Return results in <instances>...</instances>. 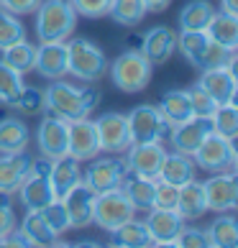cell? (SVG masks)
Here are the masks:
<instances>
[{"mask_svg": "<svg viewBox=\"0 0 238 248\" xmlns=\"http://www.w3.org/2000/svg\"><path fill=\"white\" fill-rule=\"evenodd\" d=\"M100 105V93L90 87H77L59 79H51V85L44 90V110L49 115L64 118V121H77L90 115Z\"/></svg>", "mask_w": 238, "mask_h": 248, "instance_id": "obj_1", "label": "cell"}, {"mask_svg": "<svg viewBox=\"0 0 238 248\" xmlns=\"http://www.w3.org/2000/svg\"><path fill=\"white\" fill-rule=\"evenodd\" d=\"M36 36L44 41H67L77 29V13L69 0H41L36 8Z\"/></svg>", "mask_w": 238, "mask_h": 248, "instance_id": "obj_2", "label": "cell"}, {"mask_svg": "<svg viewBox=\"0 0 238 248\" xmlns=\"http://www.w3.org/2000/svg\"><path fill=\"white\" fill-rule=\"evenodd\" d=\"M67 44V75L79 82H97L108 72L105 51L90 39H72Z\"/></svg>", "mask_w": 238, "mask_h": 248, "instance_id": "obj_3", "label": "cell"}, {"mask_svg": "<svg viewBox=\"0 0 238 248\" xmlns=\"http://www.w3.org/2000/svg\"><path fill=\"white\" fill-rule=\"evenodd\" d=\"M154 64L143 57V51H123L113 64H111V79L115 90H121L126 95H136L141 90L149 87L151 82Z\"/></svg>", "mask_w": 238, "mask_h": 248, "instance_id": "obj_4", "label": "cell"}, {"mask_svg": "<svg viewBox=\"0 0 238 248\" xmlns=\"http://www.w3.org/2000/svg\"><path fill=\"white\" fill-rule=\"evenodd\" d=\"M128 177L126 159L121 154H108V156H95L90 159V167L82 171V185H85L93 195H103L108 189H118Z\"/></svg>", "mask_w": 238, "mask_h": 248, "instance_id": "obj_5", "label": "cell"}, {"mask_svg": "<svg viewBox=\"0 0 238 248\" xmlns=\"http://www.w3.org/2000/svg\"><path fill=\"white\" fill-rule=\"evenodd\" d=\"M192 161H195L197 169H203V171H207V174L236 171L238 154H236L233 139H225V136L210 133L207 139L197 146V151L192 154Z\"/></svg>", "mask_w": 238, "mask_h": 248, "instance_id": "obj_6", "label": "cell"}, {"mask_svg": "<svg viewBox=\"0 0 238 248\" xmlns=\"http://www.w3.org/2000/svg\"><path fill=\"white\" fill-rule=\"evenodd\" d=\"M136 217V210L131 205V200L126 197V192L118 189H108L103 195H95V207H93V223L100 231L111 233L118 225H123L126 220Z\"/></svg>", "mask_w": 238, "mask_h": 248, "instance_id": "obj_7", "label": "cell"}, {"mask_svg": "<svg viewBox=\"0 0 238 248\" xmlns=\"http://www.w3.org/2000/svg\"><path fill=\"white\" fill-rule=\"evenodd\" d=\"M131 143H149V141H164L172 131V125L164 121L157 105H136L126 115Z\"/></svg>", "mask_w": 238, "mask_h": 248, "instance_id": "obj_8", "label": "cell"}, {"mask_svg": "<svg viewBox=\"0 0 238 248\" xmlns=\"http://www.w3.org/2000/svg\"><path fill=\"white\" fill-rule=\"evenodd\" d=\"M207 213H236L238 207V179L236 171H218L203 182Z\"/></svg>", "mask_w": 238, "mask_h": 248, "instance_id": "obj_9", "label": "cell"}, {"mask_svg": "<svg viewBox=\"0 0 238 248\" xmlns=\"http://www.w3.org/2000/svg\"><path fill=\"white\" fill-rule=\"evenodd\" d=\"M197 87L215 100L218 105L231 103L236 100L238 93V79H236V51L228 59L225 67H213V69H203V75L197 77Z\"/></svg>", "mask_w": 238, "mask_h": 248, "instance_id": "obj_10", "label": "cell"}, {"mask_svg": "<svg viewBox=\"0 0 238 248\" xmlns=\"http://www.w3.org/2000/svg\"><path fill=\"white\" fill-rule=\"evenodd\" d=\"M36 146H39V154L49 156V159L64 156L69 146V121L47 113L36 128Z\"/></svg>", "mask_w": 238, "mask_h": 248, "instance_id": "obj_11", "label": "cell"}, {"mask_svg": "<svg viewBox=\"0 0 238 248\" xmlns=\"http://www.w3.org/2000/svg\"><path fill=\"white\" fill-rule=\"evenodd\" d=\"M167 156V149L161 146V141H149V143H131L126 149V167L131 174H139V177H159L161 161Z\"/></svg>", "mask_w": 238, "mask_h": 248, "instance_id": "obj_12", "label": "cell"}, {"mask_svg": "<svg viewBox=\"0 0 238 248\" xmlns=\"http://www.w3.org/2000/svg\"><path fill=\"white\" fill-rule=\"evenodd\" d=\"M97 139H100V154H126L131 146V133H128V121L123 113H105L95 121Z\"/></svg>", "mask_w": 238, "mask_h": 248, "instance_id": "obj_13", "label": "cell"}, {"mask_svg": "<svg viewBox=\"0 0 238 248\" xmlns=\"http://www.w3.org/2000/svg\"><path fill=\"white\" fill-rule=\"evenodd\" d=\"M146 231H149L151 246H175L179 231L185 228V220L179 217L177 210H161L151 207L146 210Z\"/></svg>", "mask_w": 238, "mask_h": 248, "instance_id": "obj_14", "label": "cell"}, {"mask_svg": "<svg viewBox=\"0 0 238 248\" xmlns=\"http://www.w3.org/2000/svg\"><path fill=\"white\" fill-rule=\"evenodd\" d=\"M67 154L77 161H90L100 156V139H97V128L95 121L90 118H77V121H69V146Z\"/></svg>", "mask_w": 238, "mask_h": 248, "instance_id": "obj_15", "label": "cell"}, {"mask_svg": "<svg viewBox=\"0 0 238 248\" xmlns=\"http://www.w3.org/2000/svg\"><path fill=\"white\" fill-rule=\"evenodd\" d=\"M210 133H213V128H210L207 118H190V121H185V123H179V125L172 128L167 139H169V143H172V149H175V151L192 156L197 151V146L203 143Z\"/></svg>", "mask_w": 238, "mask_h": 248, "instance_id": "obj_16", "label": "cell"}, {"mask_svg": "<svg viewBox=\"0 0 238 248\" xmlns=\"http://www.w3.org/2000/svg\"><path fill=\"white\" fill-rule=\"evenodd\" d=\"M33 69L47 79H59L67 75V44L64 41H44L36 46Z\"/></svg>", "mask_w": 238, "mask_h": 248, "instance_id": "obj_17", "label": "cell"}, {"mask_svg": "<svg viewBox=\"0 0 238 248\" xmlns=\"http://www.w3.org/2000/svg\"><path fill=\"white\" fill-rule=\"evenodd\" d=\"M177 49V33L169 26H157V29L146 31L143 41H141V51L154 67H161L172 59V54Z\"/></svg>", "mask_w": 238, "mask_h": 248, "instance_id": "obj_18", "label": "cell"}, {"mask_svg": "<svg viewBox=\"0 0 238 248\" xmlns=\"http://www.w3.org/2000/svg\"><path fill=\"white\" fill-rule=\"evenodd\" d=\"M64 207H67V215H69V225L75 228V231H82V228L93 225V207H95V195L90 192L85 185H79L67 192V195L62 197Z\"/></svg>", "mask_w": 238, "mask_h": 248, "instance_id": "obj_19", "label": "cell"}, {"mask_svg": "<svg viewBox=\"0 0 238 248\" xmlns=\"http://www.w3.org/2000/svg\"><path fill=\"white\" fill-rule=\"evenodd\" d=\"M16 192H18V197H21L26 210H44L51 200H57L49 177H44V174H31V171L26 174V179L21 182V187Z\"/></svg>", "mask_w": 238, "mask_h": 248, "instance_id": "obj_20", "label": "cell"}, {"mask_svg": "<svg viewBox=\"0 0 238 248\" xmlns=\"http://www.w3.org/2000/svg\"><path fill=\"white\" fill-rule=\"evenodd\" d=\"M31 167V156L26 151L18 154H0V192L3 195H13L21 187Z\"/></svg>", "mask_w": 238, "mask_h": 248, "instance_id": "obj_21", "label": "cell"}, {"mask_svg": "<svg viewBox=\"0 0 238 248\" xmlns=\"http://www.w3.org/2000/svg\"><path fill=\"white\" fill-rule=\"evenodd\" d=\"M49 182H51V187H54V195L62 200L67 192H72V189H75L79 182H82L79 161L72 159L69 154H64V156H59V159H54L51 171H49Z\"/></svg>", "mask_w": 238, "mask_h": 248, "instance_id": "obj_22", "label": "cell"}, {"mask_svg": "<svg viewBox=\"0 0 238 248\" xmlns=\"http://www.w3.org/2000/svg\"><path fill=\"white\" fill-rule=\"evenodd\" d=\"M195 174H197V167H195V161H192V156L179 154V151H167L157 179L169 182V185H175V187H182V185H187L190 179H195Z\"/></svg>", "mask_w": 238, "mask_h": 248, "instance_id": "obj_23", "label": "cell"}, {"mask_svg": "<svg viewBox=\"0 0 238 248\" xmlns=\"http://www.w3.org/2000/svg\"><path fill=\"white\" fill-rule=\"evenodd\" d=\"M31 143V131L26 121L8 115L0 121V154H18L26 151Z\"/></svg>", "mask_w": 238, "mask_h": 248, "instance_id": "obj_24", "label": "cell"}, {"mask_svg": "<svg viewBox=\"0 0 238 248\" xmlns=\"http://www.w3.org/2000/svg\"><path fill=\"white\" fill-rule=\"evenodd\" d=\"M177 213L182 220H197L207 213L205 205V192H203V182L190 179L187 185L179 187V197H177Z\"/></svg>", "mask_w": 238, "mask_h": 248, "instance_id": "obj_25", "label": "cell"}, {"mask_svg": "<svg viewBox=\"0 0 238 248\" xmlns=\"http://www.w3.org/2000/svg\"><path fill=\"white\" fill-rule=\"evenodd\" d=\"M157 108L172 128L195 118L192 115V105H190V90H169V93H164L161 103Z\"/></svg>", "mask_w": 238, "mask_h": 248, "instance_id": "obj_26", "label": "cell"}, {"mask_svg": "<svg viewBox=\"0 0 238 248\" xmlns=\"http://www.w3.org/2000/svg\"><path fill=\"white\" fill-rule=\"evenodd\" d=\"M121 189L126 192V197L131 200L133 210H151L154 207V189H157V179L151 177H139V174H131L123 179Z\"/></svg>", "mask_w": 238, "mask_h": 248, "instance_id": "obj_27", "label": "cell"}, {"mask_svg": "<svg viewBox=\"0 0 238 248\" xmlns=\"http://www.w3.org/2000/svg\"><path fill=\"white\" fill-rule=\"evenodd\" d=\"M207 39L221 44V46H225L228 51H236L238 49V18L236 16H228V13H213V18H210L207 23Z\"/></svg>", "mask_w": 238, "mask_h": 248, "instance_id": "obj_28", "label": "cell"}, {"mask_svg": "<svg viewBox=\"0 0 238 248\" xmlns=\"http://www.w3.org/2000/svg\"><path fill=\"white\" fill-rule=\"evenodd\" d=\"M111 243L118 246V248H146L151 246V238H149V231H146V223L143 220H126L123 225H118L115 231H111Z\"/></svg>", "mask_w": 238, "mask_h": 248, "instance_id": "obj_29", "label": "cell"}, {"mask_svg": "<svg viewBox=\"0 0 238 248\" xmlns=\"http://www.w3.org/2000/svg\"><path fill=\"white\" fill-rule=\"evenodd\" d=\"M23 235L29 238L31 246H39V248H47V246H57V233L49 228V223L44 220L41 210H29L23 217V225H21Z\"/></svg>", "mask_w": 238, "mask_h": 248, "instance_id": "obj_30", "label": "cell"}, {"mask_svg": "<svg viewBox=\"0 0 238 248\" xmlns=\"http://www.w3.org/2000/svg\"><path fill=\"white\" fill-rule=\"evenodd\" d=\"M207 241L213 248H236L238 246V223L233 213H221L207 228Z\"/></svg>", "mask_w": 238, "mask_h": 248, "instance_id": "obj_31", "label": "cell"}, {"mask_svg": "<svg viewBox=\"0 0 238 248\" xmlns=\"http://www.w3.org/2000/svg\"><path fill=\"white\" fill-rule=\"evenodd\" d=\"M215 8L207 0H190L179 11V31H205Z\"/></svg>", "mask_w": 238, "mask_h": 248, "instance_id": "obj_32", "label": "cell"}, {"mask_svg": "<svg viewBox=\"0 0 238 248\" xmlns=\"http://www.w3.org/2000/svg\"><path fill=\"white\" fill-rule=\"evenodd\" d=\"M108 16L115 23L126 26V29H133V26H139L146 18V5H143V0H111Z\"/></svg>", "mask_w": 238, "mask_h": 248, "instance_id": "obj_33", "label": "cell"}, {"mask_svg": "<svg viewBox=\"0 0 238 248\" xmlns=\"http://www.w3.org/2000/svg\"><path fill=\"white\" fill-rule=\"evenodd\" d=\"M3 59L11 69H16V72H21V75H26V72H31L33 69V59H36V46L33 44H29L26 39H21V41H16V44H11L8 49H3Z\"/></svg>", "mask_w": 238, "mask_h": 248, "instance_id": "obj_34", "label": "cell"}, {"mask_svg": "<svg viewBox=\"0 0 238 248\" xmlns=\"http://www.w3.org/2000/svg\"><path fill=\"white\" fill-rule=\"evenodd\" d=\"M207 121H210L213 133L225 136V139H236L238 136V108H236V100L218 105V110L207 118Z\"/></svg>", "mask_w": 238, "mask_h": 248, "instance_id": "obj_35", "label": "cell"}, {"mask_svg": "<svg viewBox=\"0 0 238 248\" xmlns=\"http://www.w3.org/2000/svg\"><path fill=\"white\" fill-rule=\"evenodd\" d=\"M23 90V75L11 69L8 64L0 59V103L3 105H13L18 95Z\"/></svg>", "mask_w": 238, "mask_h": 248, "instance_id": "obj_36", "label": "cell"}, {"mask_svg": "<svg viewBox=\"0 0 238 248\" xmlns=\"http://www.w3.org/2000/svg\"><path fill=\"white\" fill-rule=\"evenodd\" d=\"M205 44H207V33L205 31H179L177 33V49L192 67L197 64L200 54H203V49H205Z\"/></svg>", "mask_w": 238, "mask_h": 248, "instance_id": "obj_37", "label": "cell"}, {"mask_svg": "<svg viewBox=\"0 0 238 248\" xmlns=\"http://www.w3.org/2000/svg\"><path fill=\"white\" fill-rule=\"evenodd\" d=\"M26 39V29L23 23L18 21V16L8 13L5 8H0V51L8 49L11 44Z\"/></svg>", "mask_w": 238, "mask_h": 248, "instance_id": "obj_38", "label": "cell"}, {"mask_svg": "<svg viewBox=\"0 0 238 248\" xmlns=\"http://www.w3.org/2000/svg\"><path fill=\"white\" fill-rule=\"evenodd\" d=\"M231 57H233V51H228L225 46H221V44H215V41L207 39V44H205V49H203V54H200V59H197L195 67L200 72H203V69H213V67H225Z\"/></svg>", "mask_w": 238, "mask_h": 248, "instance_id": "obj_39", "label": "cell"}, {"mask_svg": "<svg viewBox=\"0 0 238 248\" xmlns=\"http://www.w3.org/2000/svg\"><path fill=\"white\" fill-rule=\"evenodd\" d=\"M41 215H44V220L49 223V228L57 235H62V233H67V231H72V225H69V215H67V207H64V202L57 197V200H51L47 207L41 210Z\"/></svg>", "mask_w": 238, "mask_h": 248, "instance_id": "obj_40", "label": "cell"}, {"mask_svg": "<svg viewBox=\"0 0 238 248\" xmlns=\"http://www.w3.org/2000/svg\"><path fill=\"white\" fill-rule=\"evenodd\" d=\"M13 108L21 110V113H41L44 110V90L23 85V90H21V95H18V100L13 103Z\"/></svg>", "mask_w": 238, "mask_h": 248, "instance_id": "obj_41", "label": "cell"}, {"mask_svg": "<svg viewBox=\"0 0 238 248\" xmlns=\"http://www.w3.org/2000/svg\"><path fill=\"white\" fill-rule=\"evenodd\" d=\"M190 105H192V115L195 118H210L218 110V103L205 93V90H200L197 85L190 90Z\"/></svg>", "mask_w": 238, "mask_h": 248, "instance_id": "obj_42", "label": "cell"}, {"mask_svg": "<svg viewBox=\"0 0 238 248\" xmlns=\"http://www.w3.org/2000/svg\"><path fill=\"white\" fill-rule=\"evenodd\" d=\"M69 5L75 8L77 16L85 18H103L111 11V0H69Z\"/></svg>", "mask_w": 238, "mask_h": 248, "instance_id": "obj_43", "label": "cell"}, {"mask_svg": "<svg viewBox=\"0 0 238 248\" xmlns=\"http://www.w3.org/2000/svg\"><path fill=\"white\" fill-rule=\"evenodd\" d=\"M177 197H179V187L169 185V182L157 179V189H154V207L175 210L177 207Z\"/></svg>", "mask_w": 238, "mask_h": 248, "instance_id": "obj_44", "label": "cell"}, {"mask_svg": "<svg viewBox=\"0 0 238 248\" xmlns=\"http://www.w3.org/2000/svg\"><path fill=\"white\" fill-rule=\"evenodd\" d=\"M175 246H182V248H210V241H207V233L200 231V228H182Z\"/></svg>", "mask_w": 238, "mask_h": 248, "instance_id": "obj_45", "label": "cell"}, {"mask_svg": "<svg viewBox=\"0 0 238 248\" xmlns=\"http://www.w3.org/2000/svg\"><path fill=\"white\" fill-rule=\"evenodd\" d=\"M13 228H16V213H13L11 195H3V192H0V238L5 233H11Z\"/></svg>", "mask_w": 238, "mask_h": 248, "instance_id": "obj_46", "label": "cell"}, {"mask_svg": "<svg viewBox=\"0 0 238 248\" xmlns=\"http://www.w3.org/2000/svg\"><path fill=\"white\" fill-rule=\"evenodd\" d=\"M41 0H0V8H5L13 16H29L39 8Z\"/></svg>", "mask_w": 238, "mask_h": 248, "instance_id": "obj_47", "label": "cell"}, {"mask_svg": "<svg viewBox=\"0 0 238 248\" xmlns=\"http://www.w3.org/2000/svg\"><path fill=\"white\" fill-rule=\"evenodd\" d=\"M0 246H5V248H31V243H29V238L23 235V231H16V228L0 238Z\"/></svg>", "mask_w": 238, "mask_h": 248, "instance_id": "obj_48", "label": "cell"}, {"mask_svg": "<svg viewBox=\"0 0 238 248\" xmlns=\"http://www.w3.org/2000/svg\"><path fill=\"white\" fill-rule=\"evenodd\" d=\"M143 5H146V13H161L172 5V0H143Z\"/></svg>", "mask_w": 238, "mask_h": 248, "instance_id": "obj_49", "label": "cell"}, {"mask_svg": "<svg viewBox=\"0 0 238 248\" xmlns=\"http://www.w3.org/2000/svg\"><path fill=\"white\" fill-rule=\"evenodd\" d=\"M221 5H223V13L238 18V0H221Z\"/></svg>", "mask_w": 238, "mask_h": 248, "instance_id": "obj_50", "label": "cell"}]
</instances>
